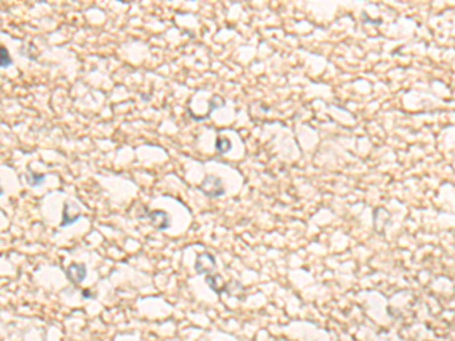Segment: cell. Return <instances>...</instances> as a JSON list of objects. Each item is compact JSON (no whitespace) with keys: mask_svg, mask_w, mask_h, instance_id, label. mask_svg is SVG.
Instances as JSON below:
<instances>
[{"mask_svg":"<svg viewBox=\"0 0 455 341\" xmlns=\"http://www.w3.org/2000/svg\"><path fill=\"white\" fill-rule=\"evenodd\" d=\"M65 276L68 281L75 285H79L85 278H87V267L81 262H73L68 265V269H65Z\"/></svg>","mask_w":455,"mask_h":341,"instance_id":"obj_3","label":"cell"},{"mask_svg":"<svg viewBox=\"0 0 455 341\" xmlns=\"http://www.w3.org/2000/svg\"><path fill=\"white\" fill-rule=\"evenodd\" d=\"M3 194V188H2V185H0V196Z\"/></svg>","mask_w":455,"mask_h":341,"instance_id":"obj_11","label":"cell"},{"mask_svg":"<svg viewBox=\"0 0 455 341\" xmlns=\"http://www.w3.org/2000/svg\"><path fill=\"white\" fill-rule=\"evenodd\" d=\"M46 179V175L43 173H37V172H32V170H28L26 173V182L31 185V187H38L44 182Z\"/></svg>","mask_w":455,"mask_h":341,"instance_id":"obj_7","label":"cell"},{"mask_svg":"<svg viewBox=\"0 0 455 341\" xmlns=\"http://www.w3.org/2000/svg\"><path fill=\"white\" fill-rule=\"evenodd\" d=\"M146 217L159 231H164L170 226V217L165 211H146Z\"/></svg>","mask_w":455,"mask_h":341,"instance_id":"obj_5","label":"cell"},{"mask_svg":"<svg viewBox=\"0 0 455 341\" xmlns=\"http://www.w3.org/2000/svg\"><path fill=\"white\" fill-rule=\"evenodd\" d=\"M12 64V58L5 46H0V68H8Z\"/></svg>","mask_w":455,"mask_h":341,"instance_id":"obj_8","label":"cell"},{"mask_svg":"<svg viewBox=\"0 0 455 341\" xmlns=\"http://www.w3.org/2000/svg\"><path fill=\"white\" fill-rule=\"evenodd\" d=\"M206 285L214 291L215 294H220V293H223V291H225V285L226 284H223L222 276H219V275H208L206 276Z\"/></svg>","mask_w":455,"mask_h":341,"instance_id":"obj_6","label":"cell"},{"mask_svg":"<svg viewBox=\"0 0 455 341\" xmlns=\"http://www.w3.org/2000/svg\"><path fill=\"white\" fill-rule=\"evenodd\" d=\"M199 190L208 197H220L225 194V185L222 179L217 176H212V175L203 179V182L199 185Z\"/></svg>","mask_w":455,"mask_h":341,"instance_id":"obj_1","label":"cell"},{"mask_svg":"<svg viewBox=\"0 0 455 341\" xmlns=\"http://www.w3.org/2000/svg\"><path fill=\"white\" fill-rule=\"evenodd\" d=\"M82 215V211L81 208L76 205V203H71V202H65L64 203V208H62V220H61V228H67L70 225L76 223Z\"/></svg>","mask_w":455,"mask_h":341,"instance_id":"obj_2","label":"cell"},{"mask_svg":"<svg viewBox=\"0 0 455 341\" xmlns=\"http://www.w3.org/2000/svg\"><path fill=\"white\" fill-rule=\"evenodd\" d=\"M231 149V141L228 138H219L217 140V150L220 153H225Z\"/></svg>","mask_w":455,"mask_h":341,"instance_id":"obj_9","label":"cell"},{"mask_svg":"<svg viewBox=\"0 0 455 341\" xmlns=\"http://www.w3.org/2000/svg\"><path fill=\"white\" fill-rule=\"evenodd\" d=\"M82 297H84V299H94L96 294L91 293V290H84V291H82Z\"/></svg>","mask_w":455,"mask_h":341,"instance_id":"obj_10","label":"cell"},{"mask_svg":"<svg viewBox=\"0 0 455 341\" xmlns=\"http://www.w3.org/2000/svg\"><path fill=\"white\" fill-rule=\"evenodd\" d=\"M195 269L198 275L202 273H211L215 269V258L211 253H202L198 256L195 262Z\"/></svg>","mask_w":455,"mask_h":341,"instance_id":"obj_4","label":"cell"}]
</instances>
